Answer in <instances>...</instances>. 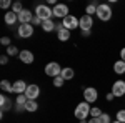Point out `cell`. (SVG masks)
Here are the masks:
<instances>
[{
  "label": "cell",
  "mask_w": 125,
  "mask_h": 123,
  "mask_svg": "<svg viewBox=\"0 0 125 123\" xmlns=\"http://www.w3.org/2000/svg\"><path fill=\"white\" fill-rule=\"evenodd\" d=\"M97 19L102 20V22H108V20L112 19V9H110V5L108 3H100V5H97Z\"/></svg>",
  "instance_id": "cell-1"
},
{
  "label": "cell",
  "mask_w": 125,
  "mask_h": 123,
  "mask_svg": "<svg viewBox=\"0 0 125 123\" xmlns=\"http://www.w3.org/2000/svg\"><path fill=\"white\" fill-rule=\"evenodd\" d=\"M90 103H87V102H82V103L77 105V108H75V118L77 120H87V116L90 115Z\"/></svg>",
  "instance_id": "cell-2"
},
{
  "label": "cell",
  "mask_w": 125,
  "mask_h": 123,
  "mask_svg": "<svg viewBox=\"0 0 125 123\" xmlns=\"http://www.w3.org/2000/svg\"><path fill=\"white\" fill-rule=\"evenodd\" d=\"M35 15L42 19V22H45V20H52L53 17V10H50L48 5H37V9H35Z\"/></svg>",
  "instance_id": "cell-3"
},
{
  "label": "cell",
  "mask_w": 125,
  "mask_h": 123,
  "mask_svg": "<svg viewBox=\"0 0 125 123\" xmlns=\"http://www.w3.org/2000/svg\"><path fill=\"white\" fill-rule=\"evenodd\" d=\"M60 73H62V66L58 65L57 62H50V63H47V66H45V75L47 76L55 78V76H58Z\"/></svg>",
  "instance_id": "cell-4"
},
{
  "label": "cell",
  "mask_w": 125,
  "mask_h": 123,
  "mask_svg": "<svg viewBox=\"0 0 125 123\" xmlns=\"http://www.w3.org/2000/svg\"><path fill=\"white\" fill-rule=\"evenodd\" d=\"M52 10H53V17H58V19H62V20L70 15V13H68V7L65 3H57Z\"/></svg>",
  "instance_id": "cell-5"
},
{
  "label": "cell",
  "mask_w": 125,
  "mask_h": 123,
  "mask_svg": "<svg viewBox=\"0 0 125 123\" xmlns=\"http://www.w3.org/2000/svg\"><path fill=\"white\" fill-rule=\"evenodd\" d=\"M83 98H85L87 103H94V102H97V98H98V92H97V88H94V86L83 88Z\"/></svg>",
  "instance_id": "cell-6"
},
{
  "label": "cell",
  "mask_w": 125,
  "mask_h": 123,
  "mask_svg": "<svg viewBox=\"0 0 125 123\" xmlns=\"http://www.w3.org/2000/svg\"><path fill=\"white\" fill-rule=\"evenodd\" d=\"M17 33H19L20 38L32 37V35H33V25H32V23H23V25H20V27H19Z\"/></svg>",
  "instance_id": "cell-7"
},
{
  "label": "cell",
  "mask_w": 125,
  "mask_h": 123,
  "mask_svg": "<svg viewBox=\"0 0 125 123\" xmlns=\"http://www.w3.org/2000/svg\"><path fill=\"white\" fill-rule=\"evenodd\" d=\"M62 23H63V27L67 30H73V28H80V22L77 20V17H73V15H68L65 19L62 20Z\"/></svg>",
  "instance_id": "cell-8"
},
{
  "label": "cell",
  "mask_w": 125,
  "mask_h": 123,
  "mask_svg": "<svg viewBox=\"0 0 125 123\" xmlns=\"http://www.w3.org/2000/svg\"><path fill=\"white\" fill-rule=\"evenodd\" d=\"M112 93L115 95L117 98L118 96H125V82L124 80H117L115 83L112 85Z\"/></svg>",
  "instance_id": "cell-9"
},
{
  "label": "cell",
  "mask_w": 125,
  "mask_h": 123,
  "mask_svg": "<svg viewBox=\"0 0 125 123\" xmlns=\"http://www.w3.org/2000/svg\"><path fill=\"white\" fill-rule=\"evenodd\" d=\"M25 95H27L29 100H37L39 95H40V86L35 85V83L29 85V86H27V90H25Z\"/></svg>",
  "instance_id": "cell-10"
},
{
  "label": "cell",
  "mask_w": 125,
  "mask_h": 123,
  "mask_svg": "<svg viewBox=\"0 0 125 123\" xmlns=\"http://www.w3.org/2000/svg\"><path fill=\"white\" fill-rule=\"evenodd\" d=\"M32 19H33V13H32L29 9H23V10L19 13V22H20V25H23V23H30V22H32Z\"/></svg>",
  "instance_id": "cell-11"
},
{
  "label": "cell",
  "mask_w": 125,
  "mask_h": 123,
  "mask_svg": "<svg viewBox=\"0 0 125 123\" xmlns=\"http://www.w3.org/2000/svg\"><path fill=\"white\" fill-rule=\"evenodd\" d=\"M78 22H80V30H90L92 27H94V19H92L90 15H83V17H80Z\"/></svg>",
  "instance_id": "cell-12"
},
{
  "label": "cell",
  "mask_w": 125,
  "mask_h": 123,
  "mask_svg": "<svg viewBox=\"0 0 125 123\" xmlns=\"http://www.w3.org/2000/svg\"><path fill=\"white\" fill-rule=\"evenodd\" d=\"M12 108V100H10L7 95H0V110H2V115L5 113L7 110H10Z\"/></svg>",
  "instance_id": "cell-13"
},
{
  "label": "cell",
  "mask_w": 125,
  "mask_h": 123,
  "mask_svg": "<svg viewBox=\"0 0 125 123\" xmlns=\"http://www.w3.org/2000/svg\"><path fill=\"white\" fill-rule=\"evenodd\" d=\"M19 58L22 63H33V53L30 50H20Z\"/></svg>",
  "instance_id": "cell-14"
},
{
  "label": "cell",
  "mask_w": 125,
  "mask_h": 123,
  "mask_svg": "<svg viewBox=\"0 0 125 123\" xmlns=\"http://www.w3.org/2000/svg\"><path fill=\"white\" fill-rule=\"evenodd\" d=\"M27 86L29 85L25 83V80H17V82H13V93H17V95L25 93Z\"/></svg>",
  "instance_id": "cell-15"
},
{
  "label": "cell",
  "mask_w": 125,
  "mask_h": 123,
  "mask_svg": "<svg viewBox=\"0 0 125 123\" xmlns=\"http://www.w3.org/2000/svg\"><path fill=\"white\" fill-rule=\"evenodd\" d=\"M3 20H5V23H7V25H10V27H12V25H13V23H15L17 20H19V15H17L15 12H12V10H9V12L5 13V17H3Z\"/></svg>",
  "instance_id": "cell-16"
},
{
  "label": "cell",
  "mask_w": 125,
  "mask_h": 123,
  "mask_svg": "<svg viewBox=\"0 0 125 123\" xmlns=\"http://www.w3.org/2000/svg\"><path fill=\"white\" fill-rule=\"evenodd\" d=\"M114 72H115L117 75H124L125 73V62L124 60H117L115 63H114Z\"/></svg>",
  "instance_id": "cell-17"
},
{
  "label": "cell",
  "mask_w": 125,
  "mask_h": 123,
  "mask_svg": "<svg viewBox=\"0 0 125 123\" xmlns=\"http://www.w3.org/2000/svg\"><path fill=\"white\" fill-rule=\"evenodd\" d=\"M57 38L60 40V42H67V40H70V30H67L65 27L60 28L57 32Z\"/></svg>",
  "instance_id": "cell-18"
},
{
  "label": "cell",
  "mask_w": 125,
  "mask_h": 123,
  "mask_svg": "<svg viewBox=\"0 0 125 123\" xmlns=\"http://www.w3.org/2000/svg\"><path fill=\"white\" fill-rule=\"evenodd\" d=\"M60 75L63 76V80H72L73 75H75V72H73V68L65 66V68H62V73H60Z\"/></svg>",
  "instance_id": "cell-19"
},
{
  "label": "cell",
  "mask_w": 125,
  "mask_h": 123,
  "mask_svg": "<svg viewBox=\"0 0 125 123\" xmlns=\"http://www.w3.org/2000/svg\"><path fill=\"white\" fill-rule=\"evenodd\" d=\"M25 110L30 112V113L37 112V110H39V103H37V100H29V102L25 103Z\"/></svg>",
  "instance_id": "cell-20"
},
{
  "label": "cell",
  "mask_w": 125,
  "mask_h": 123,
  "mask_svg": "<svg viewBox=\"0 0 125 123\" xmlns=\"http://www.w3.org/2000/svg\"><path fill=\"white\" fill-rule=\"evenodd\" d=\"M0 88H2L3 92H7V93H13V83H10L7 80H2V82H0Z\"/></svg>",
  "instance_id": "cell-21"
},
{
  "label": "cell",
  "mask_w": 125,
  "mask_h": 123,
  "mask_svg": "<svg viewBox=\"0 0 125 123\" xmlns=\"http://www.w3.org/2000/svg\"><path fill=\"white\" fill-rule=\"evenodd\" d=\"M55 23L52 22V20H45L43 23H42V28H43V32H52V30H55Z\"/></svg>",
  "instance_id": "cell-22"
},
{
  "label": "cell",
  "mask_w": 125,
  "mask_h": 123,
  "mask_svg": "<svg viewBox=\"0 0 125 123\" xmlns=\"http://www.w3.org/2000/svg\"><path fill=\"white\" fill-rule=\"evenodd\" d=\"M7 55L9 57H15V55H20V50L15 45H10V47H7Z\"/></svg>",
  "instance_id": "cell-23"
},
{
  "label": "cell",
  "mask_w": 125,
  "mask_h": 123,
  "mask_svg": "<svg viewBox=\"0 0 125 123\" xmlns=\"http://www.w3.org/2000/svg\"><path fill=\"white\" fill-rule=\"evenodd\" d=\"M97 13V5L95 3H90V5H87V9H85V15H95Z\"/></svg>",
  "instance_id": "cell-24"
},
{
  "label": "cell",
  "mask_w": 125,
  "mask_h": 123,
  "mask_svg": "<svg viewBox=\"0 0 125 123\" xmlns=\"http://www.w3.org/2000/svg\"><path fill=\"white\" fill-rule=\"evenodd\" d=\"M17 105H22V106H25V103L29 102V98H27V95L25 93H22V95H17Z\"/></svg>",
  "instance_id": "cell-25"
},
{
  "label": "cell",
  "mask_w": 125,
  "mask_h": 123,
  "mask_svg": "<svg viewBox=\"0 0 125 123\" xmlns=\"http://www.w3.org/2000/svg\"><path fill=\"white\" fill-rule=\"evenodd\" d=\"M100 115H102V110H100L98 106H94V108L90 110V116H92V118H98Z\"/></svg>",
  "instance_id": "cell-26"
},
{
  "label": "cell",
  "mask_w": 125,
  "mask_h": 123,
  "mask_svg": "<svg viewBox=\"0 0 125 123\" xmlns=\"http://www.w3.org/2000/svg\"><path fill=\"white\" fill-rule=\"evenodd\" d=\"M63 82H65V80H63V76H62V75H58V76L53 78V85L57 86V88H60V86L63 85Z\"/></svg>",
  "instance_id": "cell-27"
},
{
  "label": "cell",
  "mask_w": 125,
  "mask_h": 123,
  "mask_svg": "<svg viewBox=\"0 0 125 123\" xmlns=\"http://www.w3.org/2000/svg\"><path fill=\"white\" fill-rule=\"evenodd\" d=\"M22 10H23V7H22V3H20V2H15V3L12 5V12H15L17 15H19Z\"/></svg>",
  "instance_id": "cell-28"
},
{
  "label": "cell",
  "mask_w": 125,
  "mask_h": 123,
  "mask_svg": "<svg viewBox=\"0 0 125 123\" xmlns=\"http://www.w3.org/2000/svg\"><path fill=\"white\" fill-rule=\"evenodd\" d=\"M98 123H110V115L108 113H102L98 116Z\"/></svg>",
  "instance_id": "cell-29"
},
{
  "label": "cell",
  "mask_w": 125,
  "mask_h": 123,
  "mask_svg": "<svg viewBox=\"0 0 125 123\" xmlns=\"http://www.w3.org/2000/svg\"><path fill=\"white\" fill-rule=\"evenodd\" d=\"M117 120L125 123V110H118V112H117Z\"/></svg>",
  "instance_id": "cell-30"
},
{
  "label": "cell",
  "mask_w": 125,
  "mask_h": 123,
  "mask_svg": "<svg viewBox=\"0 0 125 123\" xmlns=\"http://www.w3.org/2000/svg\"><path fill=\"white\" fill-rule=\"evenodd\" d=\"M10 42H12L10 37H2V38H0V43H2V45H5V47H10V45H12Z\"/></svg>",
  "instance_id": "cell-31"
},
{
  "label": "cell",
  "mask_w": 125,
  "mask_h": 123,
  "mask_svg": "<svg viewBox=\"0 0 125 123\" xmlns=\"http://www.w3.org/2000/svg\"><path fill=\"white\" fill-rule=\"evenodd\" d=\"M12 5H13V3H12L10 0H2V2H0V7H2L3 10H5V9H9V7H12Z\"/></svg>",
  "instance_id": "cell-32"
},
{
  "label": "cell",
  "mask_w": 125,
  "mask_h": 123,
  "mask_svg": "<svg viewBox=\"0 0 125 123\" xmlns=\"http://www.w3.org/2000/svg\"><path fill=\"white\" fill-rule=\"evenodd\" d=\"M32 25H42L43 22H42V19H39L37 15H33V19H32V22H30Z\"/></svg>",
  "instance_id": "cell-33"
},
{
  "label": "cell",
  "mask_w": 125,
  "mask_h": 123,
  "mask_svg": "<svg viewBox=\"0 0 125 123\" xmlns=\"http://www.w3.org/2000/svg\"><path fill=\"white\" fill-rule=\"evenodd\" d=\"M0 63H2V65H7V63H9V55H2V57H0Z\"/></svg>",
  "instance_id": "cell-34"
},
{
  "label": "cell",
  "mask_w": 125,
  "mask_h": 123,
  "mask_svg": "<svg viewBox=\"0 0 125 123\" xmlns=\"http://www.w3.org/2000/svg\"><path fill=\"white\" fill-rule=\"evenodd\" d=\"M105 98H107V102H112V100L115 98V95H114L112 92H110V93H107V96H105Z\"/></svg>",
  "instance_id": "cell-35"
},
{
  "label": "cell",
  "mask_w": 125,
  "mask_h": 123,
  "mask_svg": "<svg viewBox=\"0 0 125 123\" xmlns=\"http://www.w3.org/2000/svg\"><path fill=\"white\" fill-rule=\"evenodd\" d=\"M120 60H124V62H125V47L120 50Z\"/></svg>",
  "instance_id": "cell-36"
},
{
  "label": "cell",
  "mask_w": 125,
  "mask_h": 123,
  "mask_svg": "<svg viewBox=\"0 0 125 123\" xmlns=\"http://www.w3.org/2000/svg\"><path fill=\"white\" fill-rule=\"evenodd\" d=\"M82 37H90V30H82Z\"/></svg>",
  "instance_id": "cell-37"
},
{
  "label": "cell",
  "mask_w": 125,
  "mask_h": 123,
  "mask_svg": "<svg viewBox=\"0 0 125 123\" xmlns=\"http://www.w3.org/2000/svg\"><path fill=\"white\" fill-rule=\"evenodd\" d=\"M88 123H98V118H90Z\"/></svg>",
  "instance_id": "cell-38"
},
{
  "label": "cell",
  "mask_w": 125,
  "mask_h": 123,
  "mask_svg": "<svg viewBox=\"0 0 125 123\" xmlns=\"http://www.w3.org/2000/svg\"><path fill=\"white\" fill-rule=\"evenodd\" d=\"M80 123H88V122H87V120H80Z\"/></svg>",
  "instance_id": "cell-39"
},
{
  "label": "cell",
  "mask_w": 125,
  "mask_h": 123,
  "mask_svg": "<svg viewBox=\"0 0 125 123\" xmlns=\"http://www.w3.org/2000/svg\"><path fill=\"white\" fill-rule=\"evenodd\" d=\"M112 123H122V122H118V120H115V122H112Z\"/></svg>",
  "instance_id": "cell-40"
}]
</instances>
